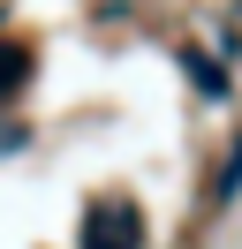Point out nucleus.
Listing matches in <instances>:
<instances>
[{
  "instance_id": "obj_1",
  "label": "nucleus",
  "mask_w": 242,
  "mask_h": 249,
  "mask_svg": "<svg viewBox=\"0 0 242 249\" xmlns=\"http://www.w3.org/2000/svg\"><path fill=\"white\" fill-rule=\"evenodd\" d=\"M76 249H144V219H136V204L99 196V204L83 212V227H76Z\"/></svg>"
},
{
  "instance_id": "obj_2",
  "label": "nucleus",
  "mask_w": 242,
  "mask_h": 249,
  "mask_svg": "<svg viewBox=\"0 0 242 249\" xmlns=\"http://www.w3.org/2000/svg\"><path fill=\"white\" fill-rule=\"evenodd\" d=\"M23 83H30V53L23 46H0V106H8Z\"/></svg>"
},
{
  "instance_id": "obj_3",
  "label": "nucleus",
  "mask_w": 242,
  "mask_h": 249,
  "mask_svg": "<svg viewBox=\"0 0 242 249\" xmlns=\"http://www.w3.org/2000/svg\"><path fill=\"white\" fill-rule=\"evenodd\" d=\"M182 68L197 76V91H204V98H227V76H220V68L204 61V53H182Z\"/></svg>"
},
{
  "instance_id": "obj_4",
  "label": "nucleus",
  "mask_w": 242,
  "mask_h": 249,
  "mask_svg": "<svg viewBox=\"0 0 242 249\" xmlns=\"http://www.w3.org/2000/svg\"><path fill=\"white\" fill-rule=\"evenodd\" d=\"M212 196H220V204L242 196V143H235V159H227V174H220V189H212Z\"/></svg>"
}]
</instances>
